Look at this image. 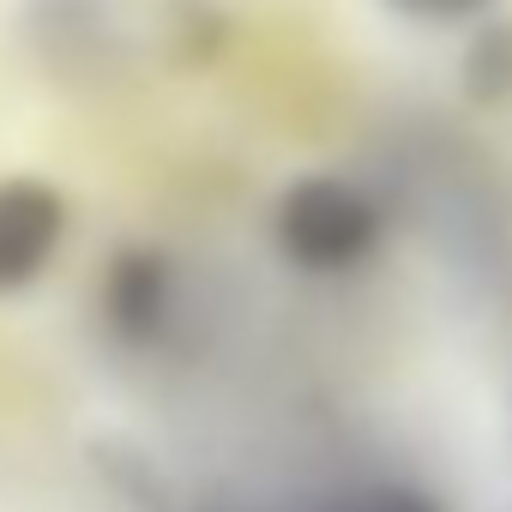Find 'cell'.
I'll return each instance as SVG.
<instances>
[{
	"label": "cell",
	"instance_id": "6da1fadb",
	"mask_svg": "<svg viewBox=\"0 0 512 512\" xmlns=\"http://www.w3.org/2000/svg\"><path fill=\"white\" fill-rule=\"evenodd\" d=\"M223 0H19V43L61 85L193 79L229 49Z\"/></svg>",
	"mask_w": 512,
	"mask_h": 512
},
{
	"label": "cell",
	"instance_id": "7a4b0ae2",
	"mask_svg": "<svg viewBox=\"0 0 512 512\" xmlns=\"http://www.w3.org/2000/svg\"><path fill=\"white\" fill-rule=\"evenodd\" d=\"M386 229L392 217L380 193L344 169L290 175L272 199V247L296 278L338 284V278L368 272L386 247Z\"/></svg>",
	"mask_w": 512,
	"mask_h": 512
},
{
	"label": "cell",
	"instance_id": "3957f363",
	"mask_svg": "<svg viewBox=\"0 0 512 512\" xmlns=\"http://www.w3.org/2000/svg\"><path fill=\"white\" fill-rule=\"evenodd\" d=\"M181 260L157 241H121L91 278L97 332L121 356H151L181 326Z\"/></svg>",
	"mask_w": 512,
	"mask_h": 512
},
{
	"label": "cell",
	"instance_id": "277c9868",
	"mask_svg": "<svg viewBox=\"0 0 512 512\" xmlns=\"http://www.w3.org/2000/svg\"><path fill=\"white\" fill-rule=\"evenodd\" d=\"M73 199L43 175H0V302L37 290L67 253Z\"/></svg>",
	"mask_w": 512,
	"mask_h": 512
},
{
	"label": "cell",
	"instance_id": "5b68a950",
	"mask_svg": "<svg viewBox=\"0 0 512 512\" xmlns=\"http://www.w3.org/2000/svg\"><path fill=\"white\" fill-rule=\"evenodd\" d=\"M278 512H452V500L410 470H350L296 494Z\"/></svg>",
	"mask_w": 512,
	"mask_h": 512
},
{
	"label": "cell",
	"instance_id": "8992f818",
	"mask_svg": "<svg viewBox=\"0 0 512 512\" xmlns=\"http://www.w3.org/2000/svg\"><path fill=\"white\" fill-rule=\"evenodd\" d=\"M458 97L482 115L512 103V13H488L458 31Z\"/></svg>",
	"mask_w": 512,
	"mask_h": 512
},
{
	"label": "cell",
	"instance_id": "52a82bcc",
	"mask_svg": "<svg viewBox=\"0 0 512 512\" xmlns=\"http://www.w3.org/2000/svg\"><path fill=\"white\" fill-rule=\"evenodd\" d=\"M380 7L416 31H470L476 19L500 13V0H380Z\"/></svg>",
	"mask_w": 512,
	"mask_h": 512
}]
</instances>
